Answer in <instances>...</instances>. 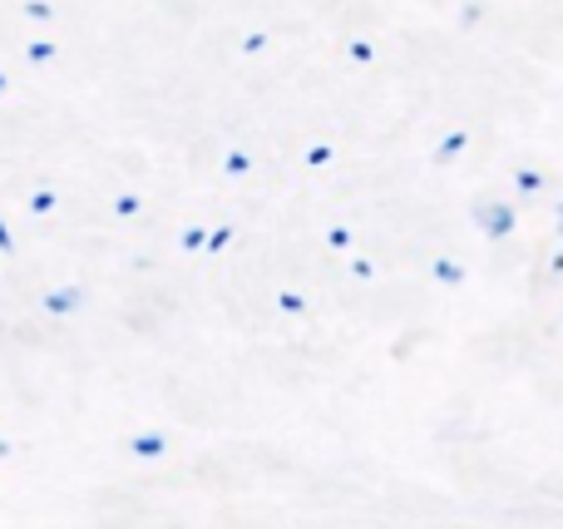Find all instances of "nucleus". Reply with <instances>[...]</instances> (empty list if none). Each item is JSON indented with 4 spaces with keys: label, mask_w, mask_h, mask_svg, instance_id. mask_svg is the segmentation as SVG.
Instances as JSON below:
<instances>
[{
    "label": "nucleus",
    "mask_w": 563,
    "mask_h": 529,
    "mask_svg": "<svg viewBox=\"0 0 563 529\" xmlns=\"http://www.w3.org/2000/svg\"><path fill=\"white\" fill-rule=\"evenodd\" d=\"M460 148H465V134H450V139H445V148H440V154L450 158V154H460Z\"/></svg>",
    "instance_id": "423d86ee"
},
{
    "label": "nucleus",
    "mask_w": 563,
    "mask_h": 529,
    "mask_svg": "<svg viewBox=\"0 0 563 529\" xmlns=\"http://www.w3.org/2000/svg\"><path fill=\"white\" fill-rule=\"evenodd\" d=\"M30 208H35V213H49V208H55V194H35L30 198Z\"/></svg>",
    "instance_id": "20e7f679"
},
{
    "label": "nucleus",
    "mask_w": 563,
    "mask_h": 529,
    "mask_svg": "<svg viewBox=\"0 0 563 529\" xmlns=\"http://www.w3.org/2000/svg\"><path fill=\"white\" fill-rule=\"evenodd\" d=\"M435 277H445V283H460V267L455 263H435Z\"/></svg>",
    "instance_id": "39448f33"
},
{
    "label": "nucleus",
    "mask_w": 563,
    "mask_h": 529,
    "mask_svg": "<svg viewBox=\"0 0 563 529\" xmlns=\"http://www.w3.org/2000/svg\"><path fill=\"white\" fill-rule=\"evenodd\" d=\"M79 302H85V293H75V287H65V293H55L45 307H49V312H75Z\"/></svg>",
    "instance_id": "f03ea898"
},
{
    "label": "nucleus",
    "mask_w": 563,
    "mask_h": 529,
    "mask_svg": "<svg viewBox=\"0 0 563 529\" xmlns=\"http://www.w3.org/2000/svg\"><path fill=\"white\" fill-rule=\"evenodd\" d=\"M559 228H563V218H559Z\"/></svg>",
    "instance_id": "9d476101"
},
{
    "label": "nucleus",
    "mask_w": 563,
    "mask_h": 529,
    "mask_svg": "<svg viewBox=\"0 0 563 529\" xmlns=\"http://www.w3.org/2000/svg\"><path fill=\"white\" fill-rule=\"evenodd\" d=\"M0 247H5V253L15 247V238H10V228H5V223H0Z\"/></svg>",
    "instance_id": "1a4fd4ad"
},
{
    "label": "nucleus",
    "mask_w": 563,
    "mask_h": 529,
    "mask_svg": "<svg viewBox=\"0 0 563 529\" xmlns=\"http://www.w3.org/2000/svg\"><path fill=\"white\" fill-rule=\"evenodd\" d=\"M134 451H139V455H158V451H164V436H154V431H148V436H139V441H134Z\"/></svg>",
    "instance_id": "7ed1b4c3"
},
{
    "label": "nucleus",
    "mask_w": 563,
    "mask_h": 529,
    "mask_svg": "<svg viewBox=\"0 0 563 529\" xmlns=\"http://www.w3.org/2000/svg\"><path fill=\"white\" fill-rule=\"evenodd\" d=\"M114 208H119V213H124V218H129V213H134V208H139V198H134V194H124V198H119V203H114Z\"/></svg>",
    "instance_id": "6e6552de"
},
{
    "label": "nucleus",
    "mask_w": 563,
    "mask_h": 529,
    "mask_svg": "<svg viewBox=\"0 0 563 529\" xmlns=\"http://www.w3.org/2000/svg\"><path fill=\"white\" fill-rule=\"evenodd\" d=\"M228 174H247V154H228Z\"/></svg>",
    "instance_id": "0eeeda50"
},
{
    "label": "nucleus",
    "mask_w": 563,
    "mask_h": 529,
    "mask_svg": "<svg viewBox=\"0 0 563 529\" xmlns=\"http://www.w3.org/2000/svg\"><path fill=\"white\" fill-rule=\"evenodd\" d=\"M479 228H485L489 238H505L509 228H515V213H509V208H485V213H479Z\"/></svg>",
    "instance_id": "f257e3e1"
}]
</instances>
